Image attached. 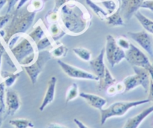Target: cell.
<instances>
[{
    "label": "cell",
    "instance_id": "obj_1",
    "mask_svg": "<svg viewBox=\"0 0 153 128\" xmlns=\"http://www.w3.org/2000/svg\"><path fill=\"white\" fill-rule=\"evenodd\" d=\"M59 23L66 35L78 36L92 24V15L76 0H68L59 11Z\"/></svg>",
    "mask_w": 153,
    "mask_h": 128
},
{
    "label": "cell",
    "instance_id": "obj_2",
    "mask_svg": "<svg viewBox=\"0 0 153 128\" xmlns=\"http://www.w3.org/2000/svg\"><path fill=\"white\" fill-rule=\"evenodd\" d=\"M36 13L26 8H21L11 14L9 22L4 27V42L8 45L10 40L17 35H25L33 23Z\"/></svg>",
    "mask_w": 153,
    "mask_h": 128
},
{
    "label": "cell",
    "instance_id": "obj_3",
    "mask_svg": "<svg viewBox=\"0 0 153 128\" xmlns=\"http://www.w3.org/2000/svg\"><path fill=\"white\" fill-rule=\"evenodd\" d=\"M10 50L21 67L32 64L38 54L35 44L26 34L22 35L20 41L10 49Z\"/></svg>",
    "mask_w": 153,
    "mask_h": 128
},
{
    "label": "cell",
    "instance_id": "obj_4",
    "mask_svg": "<svg viewBox=\"0 0 153 128\" xmlns=\"http://www.w3.org/2000/svg\"><path fill=\"white\" fill-rule=\"evenodd\" d=\"M149 103L148 99L134 101H117L110 104L106 109L100 110L101 124L104 125L109 118L114 117H122L125 115L131 109Z\"/></svg>",
    "mask_w": 153,
    "mask_h": 128
},
{
    "label": "cell",
    "instance_id": "obj_5",
    "mask_svg": "<svg viewBox=\"0 0 153 128\" xmlns=\"http://www.w3.org/2000/svg\"><path fill=\"white\" fill-rule=\"evenodd\" d=\"M134 74L128 76L122 82L125 85V93L128 92L139 86H142L146 92L149 87L150 76L148 70L145 68L133 66Z\"/></svg>",
    "mask_w": 153,
    "mask_h": 128
},
{
    "label": "cell",
    "instance_id": "obj_6",
    "mask_svg": "<svg viewBox=\"0 0 153 128\" xmlns=\"http://www.w3.org/2000/svg\"><path fill=\"white\" fill-rule=\"evenodd\" d=\"M52 58L53 57L50 53V50L41 51L38 53L35 61L32 64L23 67L29 76L32 85H35L36 83L40 73L43 71L48 61Z\"/></svg>",
    "mask_w": 153,
    "mask_h": 128
},
{
    "label": "cell",
    "instance_id": "obj_7",
    "mask_svg": "<svg viewBox=\"0 0 153 128\" xmlns=\"http://www.w3.org/2000/svg\"><path fill=\"white\" fill-rule=\"evenodd\" d=\"M104 50L107 61L112 67L121 62L122 60L126 59V51L119 47L117 40L112 35H108L107 36Z\"/></svg>",
    "mask_w": 153,
    "mask_h": 128
},
{
    "label": "cell",
    "instance_id": "obj_8",
    "mask_svg": "<svg viewBox=\"0 0 153 128\" xmlns=\"http://www.w3.org/2000/svg\"><path fill=\"white\" fill-rule=\"evenodd\" d=\"M126 59L132 66L143 67L147 70L152 67V64L150 62L148 56L131 43L129 49L126 50Z\"/></svg>",
    "mask_w": 153,
    "mask_h": 128
},
{
    "label": "cell",
    "instance_id": "obj_9",
    "mask_svg": "<svg viewBox=\"0 0 153 128\" xmlns=\"http://www.w3.org/2000/svg\"><path fill=\"white\" fill-rule=\"evenodd\" d=\"M57 63L61 67L62 71L67 75L68 77L72 78V79H86V80H92L98 82L99 78L95 75L94 73L88 72L86 70H83V69L78 68V67H74L70 64L65 62L62 61L61 59H58Z\"/></svg>",
    "mask_w": 153,
    "mask_h": 128
},
{
    "label": "cell",
    "instance_id": "obj_10",
    "mask_svg": "<svg viewBox=\"0 0 153 128\" xmlns=\"http://www.w3.org/2000/svg\"><path fill=\"white\" fill-rule=\"evenodd\" d=\"M127 36L141 47L151 57H153V38L146 31L128 32Z\"/></svg>",
    "mask_w": 153,
    "mask_h": 128
},
{
    "label": "cell",
    "instance_id": "obj_11",
    "mask_svg": "<svg viewBox=\"0 0 153 128\" xmlns=\"http://www.w3.org/2000/svg\"><path fill=\"white\" fill-rule=\"evenodd\" d=\"M143 1L145 0H121L119 9L123 20H131L135 13L139 11Z\"/></svg>",
    "mask_w": 153,
    "mask_h": 128
},
{
    "label": "cell",
    "instance_id": "obj_12",
    "mask_svg": "<svg viewBox=\"0 0 153 128\" xmlns=\"http://www.w3.org/2000/svg\"><path fill=\"white\" fill-rule=\"evenodd\" d=\"M21 101L17 92L12 89L5 91V105H6V115H14L21 107Z\"/></svg>",
    "mask_w": 153,
    "mask_h": 128
},
{
    "label": "cell",
    "instance_id": "obj_13",
    "mask_svg": "<svg viewBox=\"0 0 153 128\" xmlns=\"http://www.w3.org/2000/svg\"><path fill=\"white\" fill-rule=\"evenodd\" d=\"M57 79L56 76H51L48 82V87H47L46 92L44 96L43 101H42L41 106L39 107V110L41 112L44 111L45 109L48 105L51 104L54 101L56 94V86Z\"/></svg>",
    "mask_w": 153,
    "mask_h": 128
},
{
    "label": "cell",
    "instance_id": "obj_14",
    "mask_svg": "<svg viewBox=\"0 0 153 128\" xmlns=\"http://www.w3.org/2000/svg\"><path fill=\"white\" fill-rule=\"evenodd\" d=\"M104 55H105V50L104 48L101 50V53L98 54V56L89 61V64L93 70L94 74L96 75L99 78V79H101L105 73L106 66L104 61Z\"/></svg>",
    "mask_w": 153,
    "mask_h": 128
},
{
    "label": "cell",
    "instance_id": "obj_15",
    "mask_svg": "<svg viewBox=\"0 0 153 128\" xmlns=\"http://www.w3.org/2000/svg\"><path fill=\"white\" fill-rule=\"evenodd\" d=\"M153 112V106L143 110L141 112L127 120L123 128H138L143 121Z\"/></svg>",
    "mask_w": 153,
    "mask_h": 128
},
{
    "label": "cell",
    "instance_id": "obj_16",
    "mask_svg": "<svg viewBox=\"0 0 153 128\" xmlns=\"http://www.w3.org/2000/svg\"><path fill=\"white\" fill-rule=\"evenodd\" d=\"M80 97L83 98V100H85L86 102L90 107L98 110H101L102 109H104V107L107 103L105 98H102L99 95H94V94L81 92V93H80Z\"/></svg>",
    "mask_w": 153,
    "mask_h": 128
},
{
    "label": "cell",
    "instance_id": "obj_17",
    "mask_svg": "<svg viewBox=\"0 0 153 128\" xmlns=\"http://www.w3.org/2000/svg\"><path fill=\"white\" fill-rule=\"evenodd\" d=\"M28 37L32 40L34 42V44H36L37 42L40 41L41 39L45 37L47 35L46 30L45 29V26H44L43 23L41 20H39L38 21V23H36L35 26H34V29L30 32L29 34H28Z\"/></svg>",
    "mask_w": 153,
    "mask_h": 128
},
{
    "label": "cell",
    "instance_id": "obj_18",
    "mask_svg": "<svg viewBox=\"0 0 153 128\" xmlns=\"http://www.w3.org/2000/svg\"><path fill=\"white\" fill-rule=\"evenodd\" d=\"M48 35L51 38L54 43L57 42L59 39H61L63 36L66 35L65 32L62 29L59 23H52L48 28Z\"/></svg>",
    "mask_w": 153,
    "mask_h": 128
},
{
    "label": "cell",
    "instance_id": "obj_19",
    "mask_svg": "<svg viewBox=\"0 0 153 128\" xmlns=\"http://www.w3.org/2000/svg\"><path fill=\"white\" fill-rule=\"evenodd\" d=\"M98 82H99V84H98V90L106 91V89H107V88L111 86V85H115V84L117 83V79H115V78L112 76L111 73H110V70H108V68L106 67L104 76H103L101 79H99Z\"/></svg>",
    "mask_w": 153,
    "mask_h": 128
},
{
    "label": "cell",
    "instance_id": "obj_20",
    "mask_svg": "<svg viewBox=\"0 0 153 128\" xmlns=\"http://www.w3.org/2000/svg\"><path fill=\"white\" fill-rule=\"evenodd\" d=\"M105 21L109 26H113V27L126 26V23L121 16L119 8L114 13L108 15V17L105 19Z\"/></svg>",
    "mask_w": 153,
    "mask_h": 128
},
{
    "label": "cell",
    "instance_id": "obj_21",
    "mask_svg": "<svg viewBox=\"0 0 153 128\" xmlns=\"http://www.w3.org/2000/svg\"><path fill=\"white\" fill-rule=\"evenodd\" d=\"M5 85L4 82H0V128L6 118V105L5 102Z\"/></svg>",
    "mask_w": 153,
    "mask_h": 128
},
{
    "label": "cell",
    "instance_id": "obj_22",
    "mask_svg": "<svg viewBox=\"0 0 153 128\" xmlns=\"http://www.w3.org/2000/svg\"><path fill=\"white\" fill-rule=\"evenodd\" d=\"M134 17H136L138 22L140 23L143 28L145 29V31H146L148 33L153 35V20L146 17L140 11H137L135 13Z\"/></svg>",
    "mask_w": 153,
    "mask_h": 128
},
{
    "label": "cell",
    "instance_id": "obj_23",
    "mask_svg": "<svg viewBox=\"0 0 153 128\" xmlns=\"http://www.w3.org/2000/svg\"><path fill=\"white\" fill-rule=\"evenodd\" d=\"M86 3L91 8V10L95 13V15L101 20H105V19L108 17L109 14H107V11L94 0H86Z\"/></svg>",
    "mask_w": 153,
    "mask_h": 128
},
{
    "label": "cell",
    "instance_id": "obj_24",
    "mask_svg": "<svg viewBox=\"0 0 153 128\" xmlns=\"http://www.w3.org/2000/svg\"><path fill=\"white\" fill-rule=\"evenodd\" d=\"M68 52V49L67 48V47L59 42H56L52 48L50 50V53H51L52 57L56 58L65 57L67 55Z\"/></svg>",
    "mask_w": 153,
    "mask_h": 128
},
{
    "label": "cell",
    "instance_id": "obj_25",
    "mask_svg": "<svg viewBox=\"0 0 153 128\" xmlns=\"http://www.w3.org/2000/svg\"><path fill=\"white\" fill-rule=\"evenodd\" d=\"M0 73H1L0 74L4 79L3 82L5 85V87L7 88H11L14 85V82H16L17 78L20 76L19 72L14 73V72L8 71V70H2Z\"/></svg>",
    "mask_w": 153,
    "mask_h": 128
},
{
    "label": "cell",
    "instance_id": "obj_26",
    "mask_svg": "<svg viewBox=\"0 0 153 128\" xmlns=\"http://www.w3.org/2000/svg\"><path fill=\"white\" fill-rule=\"evenodd\" d=\"M97 3L100 4L109 15L114 13L120 8V2L117 0H100L97 1Z\"/></svg>",
    "mask_w": 153,
    "mask_h": 128
},
{
    "label": "cell",
    "instance_id": "obj_27",
    "mask_svg": "<svg viewBox=\"0 0 153 128\" xmlns=\"http://www.w3.org/2000/svg\"><path fill=\"white\" fill-rule=\"evenodd\" d=\"M80 96V92H79L78 85L76 82H73L71 85L67 89V92L65 94V103L68 104L71 101H74L76 98Z\"/></svg>",
    "mask_w": 153,
    "mask_h": 128
},
{
    "label": "cell",
    "instance_id": "obj_28",
    "mask_svg": "<svg viewBox=\"0 0 153 128\" xmlns=\"http://www.w3.org/2000/svg\"><path fill=\"white\" fill-rule=\"evenodd\" d=\"M53 43L54 42L48 36V35H46V36L44 37L42 39H41L40 41L35 44V48H36L37 52L38 53L41 52V51L47 50L48 49L52 48V47L54 44Z\"/></svg>",
    "mask_w": 153,
    "mask_h": 128
},
{
    "label": "cell",
    "instance_id": "obj_29",
    "mask_svg": "<svg viewBox=\"0 0 153 128\" xmlns=\"http://www.w3.org/2000/svg\"><path fill=\"white\" fill-rule=\"evenodd\" d=\"M9 124L14 128H33L35 127L32 121L26 118H16L9 121Z\"/></svg>",
    "mask_w": 153,
    "mask_h": 128
},
{
    "label": "cell",
    "instance_id": "obj_30",
    "mask_svg": "<svg viewBox=\"0 0 153 128\" xmlns=\"http://www.w3.org/2000/svg\"><path fill=\"white\" fill-rule=\"evenodd\" d=\"M74 53L77 57L86 62H89L92 59V53L88 49L84 47H74L72 49Z\"/></svg>",
    "mask_w": 153,
    "mask_h": 128
},
{
    "label": "cell",
    "instance_id": "obj_31",
    "mask_svg": "<svg viewBox=\"0 0 153 128\" xmlns=\"http://www.w3.org/2000/svg\"><path fill=\"white\" fill-rule=\"evenodd\" d=\"M45 6V2L43 0H31L29 4L28 5L27 8L33 12H38L42 11Z\"/></svg>",
    "mask_w": 153,
    "mask_h": 128
},
{
    "label": "cell",
    "instance_id": "obj_32",
    "mask_svg": "<svg viewBox=\"0 0 153 128\" xmlns=\"http://www.w3.org/2000/svg\"><path fill=\"white\" fill-rule=\"evenodd\" d=\"M45 18H46L47 22L49 25L52 24V23H59V12H55V11L51 10V11L48 12Z\"/></svg>",
    "mask_w": 153,
    "mask_h": 128
},
{
    "label": "cell",
    "instance_id": "obj_33",
    "mask_svg": "<svg viewBox=\"0 0 153 128\" xmlns=\"http://www.w3.org/2000/svg\"><path fill=\"white\" fill-rule=\"evenodd\" d=\"M116 40H117V44L119 45V47H121L122 49L124 50L125 51L129 49L131 43L129 42L126 38H123V37H120V38H116Z\"/></svg>",
    "mask_w": 153,
    "mask_h": 128
},
{
    "label": "cell",
    "instance_id": "obj_34",
    "mask_svg": "<svg viewBox=\"0 0 153 128\" xmlns=\"http://www.w3.org/2000/svg\"><path fill=\"white\" fill-rule=\"evenodd\" d=\"M20 0H7V14H11L12 10L17 5Z\"/></svg>",
    "mask_w": 153,
    "mask_h": 128
},
{
    "label": "cell",
    "instance_id": "obj_35",
    "mask_svg": "<svg viewBox=\"0 0 153 128\" xmlns=\"http://www.w3.org/2000/svg\"><path fill=\"white\" fill-rule=\"evenodd\" d=\"M141 8L148 9L153 12V0H145L141 5Z\"/></svg>",
    "mask_w": 153,
    "mask_h": 128
},
{
    "label": "cell",
    "instance_id": "obj_36",
    "mask_svg": "<svg viewBox=\"0 0 153 128\" xmlns=\"http://www.w3.org/2000/svg\"><path fill=\"white\" fill-rule=\"evenodd\" d=\"M68 0H55V5H54L52 11H55V12H59L60 8L67 2Z\"/></svg>",
    "mask_w": 153,
    "mask_h": 128
},
{
    "label": "cell",
    "instance_id": "obj_37",
    "mask_svg": "<svg viewBox=\"0 0 153 128\" xmlns=\"http://www.w3.org/2000/svg\"><path fill=\"white\" fill-rule=\"evenodd\" d=\"M106 93H107V95H109V96L110 97L114 96V95H118L117 91V88H116V84L107 88V89H106Z\"/></svg>",
    "mask_w": 153,
    "mask_h": 128
},
{
    "label": "cell",
    "instance_id": "obj_38",
    "mask_svg": "<svg viewBox=\"0 0 153 128\" xmlns=\"http://www.w3.org/2000/svg\"><path fill=\"white\" fill-rule=\"evenodd\" d=\"M148 100L149 102H153V82L150 79L149 87Z\"/></svg>",
    "mask_w": 153,
    "mask_h": 128
},
{
    "label": "cell",
    "instance_id": "obj_39",
    "mask_svg": "<svg viewBox=\"0 0 153 128\" xmlns=\"http://www.w3.org/2000/svg\"><path fill=\"white\" fill-rule=\"evenodd\" d=\"M116 88H117V91L118 94H122L125 92V85L123 82H117L116 83Z\"/></svg>",
    "mask_w": 153,
    "mask_h": 128
},
{
    "label": "cell",
    "instance_id": "obj_40",
    "mask_svg": "<svg viewBox=\"0 0 153 128\" xmlns=\"http://www.w3.org/2000/svg\"><path fill=\"white\" fill-rule=\"evenodd\" d=\"M74 124L76 125V127L78 128H89V127L86 126L84 123H83V122H82L81 121L79 120V119L74 118Z\"/></svg>",
    "mask_w": 153,
    "mask_h": 128
},
{
    "label": "cell",
    "instance_id": "obj_41",
    "mask_svg": "<svg viewBox=\"0 0 153 128\" xmlns=\"http://www.w3.org/2000/svg\"><path fill=\"white\" fill-rule=\"evenodd\" d=\"M46 128H68L64 125L59 124L57 123H50Z\"/></svg>",
    "mask_w": 153,
    "mask_h": 128
},
{
    "label": "cell",
    "instance_id": "obj_42",
    "mask_svg": "<svg viewBox=\"0 0 153 128\" xmlns=\"http://www.w3.org/2000/svg\"><path fill=\"white\" fill-rule=\"evenodd\" d=\"M5 53V48L4 45L0 41V68H1V64H2V59L3 57L4 53Z\"/></svg>",
    "mask_w": 153,
    "mask_h": 128
},
{
    "label": "cell",
    "instance_id": "obj_43",
    "mask_svg": "<svg viewBox=\"0 0 153 128\" xmlns=\"http://www.w3.org/2000/svg\"><path fill=\"white\" fill-rule=\"evenodd\" d=\"M29 1H30V0H20V2H18V4H17V6H16V10L20 9L21 8H23Z\"/></svg>",
    "mask_w": 153,
    "mask_h": 128
},
{
    "label": "cell",
    "instance_id": "obj_44",
    "mask_svg": "<svg viewBox=\"0 0 153 128\" xmlns=\"http://www.w3.org/2000/svg\"><path fill=\"white\" fill-rule=\"evenodd\" d=\"M149 73V76H150V79L153 82V65L152 67H150L149 69L148 70Z\"/></svg>",
    "mask_w": 153,
    "mask_h": 128
},
{
    "label": "cell",
    "instance_id": "obj_45",
    "mask_svg": "<svg viewBox=\"0 0 153 128\" xmlns=\"http://www.w3.org/2000/svg\"><path fill=\"white\" fill-rule=\"evenodd\" d=\"M5 4H7V0H0V10L5 6Z\"/></svg>",
    "mask_w": 153,
    "mask_h": 128
},
{
    "label": "cell",
    "instance_id": "obj_46",
    "mask_svg": "<svg viewBox=\"0 0 153 128\" xmlns=\"http://www.w3.org/2000/svg\"><path fill=\"white\" fill-rule=\"evenodd\" d=\"M2 17H3V16H1V15H0V20H2Z\"/></svg>",
    "mask_w": 153,
    "mask_h": 128
},
{
    "label": "cell",
    "instance_id": "obj_47",
    "mask_svg": "<svg viewBox=\"0 0 153 128\" xmlns=\"http://www.w3.org/2000/svg\"><path fill=\"white\" fill-rule=\"evenodd\" d=\"M117 1H118V2H121V0H117Z\"/></svg>",
    "mask_w": 153,
    "mask_h": 128
},
{
    "label": "cell",
    "instance_id": "obj_48",
    "mask_svg": "<svg viewBox=\"0 0 153 128\" xmlns=\"http://www.w3.org/2000/svg\"><path fill=\"white\" fill-rule=\"evenodd\" d=\"M95 1H96V2H97V1H100V0H95Z\"/></svg>",
    "mask_w": 153,
    "mask_h": 128
}]
</instances>
